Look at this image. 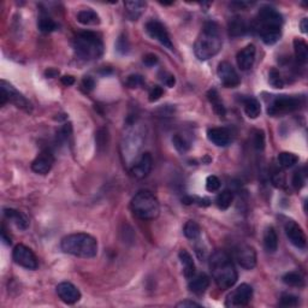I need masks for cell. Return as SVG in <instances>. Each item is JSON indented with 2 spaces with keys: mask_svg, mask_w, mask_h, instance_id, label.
<instances>
[{
  "mask_svg": "<svg viewBox=\"0 0 308 308\" xmlns=\"http://www.w3.org/2000/svg\"><path fill=\"white\" fill-rule=\"evenodd\" d=\"M282 26V15L271 6L261 7L253 22V29L266 45H273L281 39Z\"/></svg>",
  "mask_w": 308,
  "mask_h": 308,
  "instance_id": "cell-1",
  "label": "cell"
},
{
  "mask_svg": "<svg viewBox=\"0 0 308 308\" xmlns=\"http://www.w3.org/2000/svg\"><path fill=\"white\" fill-rule=\"evenodd\" d=\"M209 270L215 284L222 290L230 289L237 282L239 274L231 257L225 251H215L209 257Z\"/></svg>",
  "mask_w": 308,
  "mask_h": 308,
  "instance_id": "cell-2",
  "label": "cell"
},
{
  "mask_svg": "<svg viewBox=\"0 0 308 308\" xmlns=\"http://www.w3.org/2000/svg\"><path fill=\"white\" fill-rule=\"evenodd\" d=\"M222 35L215 22H206L194 45V53L200 60L211 59L222 50Z\"/></svg>",
  "mask_w": 308,
  "mask_h": 308,
  "instance_id": "cell-3",
  "label": "cell"
},
{
  "mask_svg": "<svg viewBox=\"0 0 308 308\" xmlns=\"http://www.w3.org/2000/svg\"><path fill=\"white\" fill-rule=\"evenodd\" d=\"M60 248L64 253L70 256L91 259L98 254V242L91 235L77 232L64 237L60 242Z\"/></svg>",
  "mask_w": 308,
  "mask_h": 308,
  "instance_id": "cell-4",
  "label": "cell"
},
{
  "mask_svg": "<svg viewBox=\"0 0 308 308\" xmlns=\"http://www.w3.org/2000/svg\"><path fill=\"white\" fill-rule=\"evenodd\" d=\"M74 49L81 59H98V58L102 57L103 53V39L98 33L82 32L75 36Z\"/></svg>",
  "mask_w": 308,
  "mask_h": 308,
  "instance_id": "cell-5",
  "label": "cell"
},
{
  "mask_svg": "<svg viewBox=\"0 0 308 308\" xmlns=\"http://www.w3.org/2000/svg\"><path fill=\"white\" fill-rule=\"evenodd\" d=\"M131 211L142 220H153L160 213L158 199L148 190H140L130 204Z\"/></svg>",
  "mask_w": 308,
  "mask_h": 308,
  "instance_id": "cell-6",
  "label": "cell"
},
{
  "mask_svg": "<svg viewBox=\"0 0 308 308\" xmlns=\"http://www.w3.org/2000/svg\"><path fill=\"white\" fill-rule=\"evenodd\" d=\"M305 105V99L298 95H279L268 105L267 113L272 117H281L300 110Z\"/></svg>",
  "mask_w": 308,
  "mask_h": 308,
  "instance_id": "cell-7",
  "label": "cell"
},
{
  "mask_svg": "<svg viewBox=\"0 0 308 308\" xmlns=\"http://www.w3.org/2000/svg\"><path fill=\"white\" fill-rule=\"evenodd\" d=\"M1 93H0V105L4 106L6 103H11L16 106V107L22 108L26 112L32 111V105L28 102L26 98L23 97L17 89L13 88L10 83L6 81H1Z\"/></svg>",
  "mask_w": 308,
  "mask_h": 308,
  "instance_id": "cell-8",
  "label": "cell"
},
{
  "mask_svg": "<svg viewBox=\"0 0 308 308\" xmlns=\"http://www.w3.org/2000/svg\"><path fill=\"white\" fill-rule=\"evenodd\" d=\"M12 257L16 264L27 268V270H36L39 267L38 257H36L34 252L24 245L16 246L13 249Z\"/></svg>",
  "mask_w": 308,
  "mask_h": 308,
  "instance_id": "cell-9",
  "label": "cell"
},
{
  "mask_svg": "<svg viewBox=\"0 0 308 308\" xmlns=\"http://www.w3.org/2000/svg\"><path fill=\"white\" fill-rule=\"evenodd\" d=\"M253 298V288L248 284H241L226 298V307L247 306Z\"/></svg>",
  "mask_w": 308,
  "mask_h": 308,
  "instance_id": "cell-10",
  "label": "cell"
},
{
  "mask_svg": "<svg viewBox=\"0 0 308 308\" xmlns=\"http://www.w3.org/2000/svg\"><path fill=\"white\" fill-rule=\"evenodd\" d=\"M146 32L147 34L151 36V38L154 39V40L159 41L164 47L169 50H173V44L170 39L169 32L166 30V28L164 27V24H161L159 21H155V19H152V21L147 22L146 23Z\"/></svg>",
  "mask_w": 308,
  "mask_h": 308,
  "instance_id": "cell-11",
  "label": "cell"
},
{
  "mask_svg": "<svg viewBox=\"0 0 308 308\" xmlns=\"http://www.w3.org/2000/svg\"><path fill=\"white\" fill-rule=\"evenodd\" d=\"M218 77H219L222 85L225 88H236L240 86L241 78L237 74V71L235 70L234 66L231 65L229 61H222L219 63L217 69Z\"/></svg>",
  "mask_w": 308,
  "mask_h": 308,
  "instance_id": "cell-12",
  "label": "cell"
},
{
  "mask_svg": "<svg viewBox=\"0 0 308 308\" xmlns=\"http://www.w3.org/2000/svg\"><path fill=\"white\" fill-rule=\"evenodd\" d=\"M284 230L291 245H294L296 248L300 249L306 248V235H305L304 230H302V228L298 223L294 222V220H288L284 225Z\"/></svg>",
  "mask_w": 308,
  "mask_h": 308,
  "instance_id": "cell-13",
  "label": "cell"
},
{
  "mask_svg": "<svg viewBox=\"0 0 308 308\" xmlns=\"http://www.w3.org/2000/svg\"><path fill=\"white\" fill-rule=\"evenodd\" d=\"M236 260L245 270H253L257 265V252L252 246L241 245L236 249Z\"/></svg>",
  "mask_w": 308,
  "mask_h": 308,
  "instance_id": "cell-14",
  "label": "cell"
},
{
  "mask_svg": "<svg viewBox=\"0 0 308 308\" xmlns=\"http://www.w3.org/2000/svg\"><path fill=\"white\" fill-rule=\"evenodd\" d=\"M53 164H54V156H53L51 151L45 150L33 161L32 170L38 175H47L51 171Z\"/></svg>",
  "mask_w": 308,
  "mask_h": 308,
  "instance_id": "cell-15",
  "label": "cell"
},
{
  "mask_svg": "<svg viewBox=\"0 0 308 308\" xmlns=\"http://www.w3.org/2000/svg\"><path fill=\"white\" fill-rule=\"evenodd\" d=\"M57 294L61 301L65 302V304L68 305L76 304V302L80 301L81 299L80 290H78L74 284H71V283L69 282H63L60 283V284H58Z\"/></svg>",
  "mask_w": 308,
  "mask_h": 308,
  "instance_id": "cell-16",
  "label": "cell"
},
{
  "mask_svg": "<svg viewBox=\"0 0 308 308\" xmlns=\"http://www.w3.org/2000/svg\"><path fill=\"white\" fill-rule=\"evenodd\" d=\"M153 166V159L151 153H142L141 156L137 159V161L134 164L133 169H131V173L135 176L136 178L139 180H142V178L147 177L150 175L151 170H152Z\"/></svg>",
  "mask_w": 308,
  "mask_h": 308,
  "instance_id": "cell-17",
  "label": "cell"
},
{
  "mask_svg": "<svg viewBox=\"0 0 308 308\" xmlns=\"http://www.w3.org/2000/svg\"><path fill=\"white\" fill-rule=\"evenodd\" d=\"M256 54H257V49L254 45H247L245 49H242L241 51L237 53V65L241 70L243 71H247V70L252 69L254 65V61H256Z\"/></svg>",
  "mask_w": 308,
  "mask_h": 308,
  "instance_id": "cell-18",
  "label": "cell"
},
{
  "mask_svg": "<svg viewBox=\"0 0 308 308\" xmlns=\"http://www.w3.org/2000/svg\"><path fill=\"white\" fill-rule=\"evenodd\" d=\"M207 137L212 144L218 147H225L230 145L231 135L225 128H212L207 131Z\"/></svg>",
  "mask_w": 308,
  "mask_h": 308,
  "instance_id": "cell-19",
  "label": "cell"
},
{
  "mask_svg": "<svg viewBox=\"0 0 308 308\" xmlns=\"http://www.w3.org/2000/svg\"><path fill=\"white\" fill-rule=\"evenodd\" d=\"M209 287V278L205 273H199L193 276L189 282V289L195 295H203Z\"/></svg>",
  "mask_w": 308,
  "mask_h": 308,
  "instance_id": "cell-20",
  "label": "cell"
},
{
  "mask_svg": "<svg viewBox=\"0 0 308 308\" xmlns=\"http://www.w3.org/2000/svg\"><path fill=\"white\" fill-rule=\"evenodd\" d=\"M4 214L7 219L11 220V222L15 224L18 229H21V230H27L28 226H29V220H28V218L19 211H16V209L12 208H5Z\"/></svg>",
  "mask_w": 308,
  "mask_h": 308,
  "instance_id": "cell-21",
  "label": "cell"
},
{
  "mask_svg": "<svg viewBox=\"0 0 308 308\" xmlns=\"http://www.w3.org/2000/svg\"><path fill=\"white\" fill-rule=\"evenodd\" d=\"M243 108H245L246 114L252 119H256L261 113V105L259 100L253 97H247L243 99Z\"/></svg>",
  "mask_w": 308,
  "mask_h": 308,
  "instance_id": "cell-22",
  "label": "cell"
},
{
  "mask_svg": "<svg viewBox=\"0 0 308 308\" xmlns=\"http://www.w3.org/2000/svg\"><path fill=\"white\" fill-rule=\"evenodd\" d=\"M178 257H180L181 264L183 266L184 276H186L187 279H190L195 274V264L193 257L190 256L186 249H182Z\"/></svg>",
  "mask_w": 308,
  "mask_h": 308,
  "instance_id": "cell-23",
  "label": "cell"
},
{
  "mask_svg": "<svg viewBox=\"0 0 308 308\" xmlns=\"http://www.w3.org/2000/svg\"><path fill=\"white\" fill-rule=\"evenodd\" d=\"M264 247L267 253H274L278 249V235L272 226H268L264 232Z\"/></svg>",
  "mask_w": 308,
  "mask_h": 308,
  "instance_id": "cell-24",
  "label": "cell"
},
{
  "mask_svg": "<svg viewBox=\"0 0 308 308\" xmlns=\"http://www.w3.org/2000/svg\"><path fill=\"white\" fill-rule=\"evenodd\" d=\"M127 16L130 21H136L144 13L146 9V2L144 1H127L124 4Z\"/></svg>",
  "mask_w": 308,
  "mask_h": 308,
  "instance_id": "cell-25",
  "label": "cell"
},
{
  "mask_svg": "<svg viewBox=\"0 0 308 308\" xmlns=\"http://www.w3.org/2000/svg\"><path fill=\"white\" fill-rule=\"evenodd\" d=\"M77 21L83 26H97L100 23V17L94 10L87 9L77 13Z\"/></svg>",
  "mask_w": 308,
  "mask_h": 308,
  "instance_id": "cell-26",
  "label": "cell"
},
{
  "mask_svg": "<svg viewBox=\"0 0 308 308\" xmlns=\"http://www.w3.org/2000/svg\"><path fill=\"white\" fill-rule=\"evenodd\" d=\"M248 32V26L242 17H234L229 22V34L231 36L245 35Z\"/></svg>",
  "mask_w": 308,
  "mask_h": 308,
  "instance_id": "cell-27",
  "label": "cell"
},
{
  "mask_svg": "<svg viewBox=\"0 0 308 308\" xmlns=\"http://www.w3.org/2000/svg\"><path fill=\"white\" fill-rule=\"evenodd\" d=\"M294 51H295V57L298 63L306 64L308 59V46L304 40L295 39L294 40Z\"/></svg>",
  "mask_w": 308,
  "mask_h": 308,
  "instance_id": "cell-28",
  "label": "cell"
},
{
  "mask_svg": "<svg viewBox=\"0 0 308 308\" xmlns=\"http://www.w3.org/2000/svg\"><path fill=\"white\" fill-rule=\"evenodd\" d=\"M283 282L285 283L287 285H290V287H296V288H301L305 285V278L299 271H291V272L285 273L283 276Z\"/></svg>",
  "mask_w": 308,
  "mask_h": 308,
  "instance_id": "cell-29",
  "label": "cell"
},
{
  "mask_svg": "<svg viewBox=\"0 0 308 308\" xmlns=\"http://www.w3.org/2000/svg\"><path fill=\"white\" fill-rule=\"evenodd\" d=\"M207 97H208V100L211 102L212 106H213V110H214L215 113H217L218 116H220V117L225 116V107H224V105H223L222 100H220L218 92L215 91V89H212V91L208 92Z\"/></svg>",
  "mask_w": 308,
  "mask_h": 308,
  "instance_id": "cell-30",
  "label": "cell"
},
{
  "mask_svg": "<svg viewBox=\"0 0 308 308\" xmlns=\"http://www.w3.org/2000/svg\"><path fill=\"white\" fill-rule=\"evenodd\" d=\"M299 161V156L290 152H282L278 155V164L283 169H290L295 166Z\"/></svg>",
  "mask_w": 308,
  "mask_h": 308,
  "instance_id": "cell-31",
  "label": "cell"
},
{
  "mask_svg": "<svg viewBox=\"0 0 308 308\" xmlns=\"http://www.w3.org/2000/svg\"><path fill=\"white\" fill-rule=\"evenodd\" d=\"M38 28L39 30H40L41 33H52L54 32L55 29H57L58 26L57 23H55L54 21L51 17H49L47 15H41L40 17H39V21H38Z\"/></svg>",
  "mask_w": 308,
  "mask_h": 308,
  "instance_id": "cell-32",
  "label": "cell"
},
{
  "mask_svg": "<svg viewBox=\"0 0 308 308\" xmlns=\"http://www.w3.org/2000/svg\"><path fill=\"white\" fill-rule=\"evenodd\" d=\"M232 201H234V194L230 190H224L215 199V204L220 209H228L231 206Z\"/></svg>",
  "mask_w": 308,
  "mask_h": 308,
  "instance_id": "cell-33",
  "label": "cell"
},
{
  "mask_svg": "<svg viewBox=\"0 0 308 308\" xmlns=\"http://www.w3.org/2000/svg\"><path fill=\"white\" fill-rule=\"evenodd\" d=\"M183 232L186 235V237H188L189 240H197L201 235L200 225L197 222H194V220H189L184 225Z\"/></svg>",
  "mask_w": 308,
  "mask_h": 308,
  "instance_id": "cell-34",
  "label": "cell"
},
{
  "mask_svg": "<svg viewBox=\"0 0 308 308\" xmlns=\"http://www.w3.org/2000/svg\"><path fill=\"white\" fill-rule=\"evenodd\" d=\"M271 181H272L273 186L277 188H284L287 180H285V173L279 167H274L271 171Z\"/></svg>",
  "mask_w": 308,
  "mask_h": 308,
  "instance_id": "cell-35",
  "label": "cell"
},
{
  "mask_svg": "<svg viewBox=\"0 0 308 308\" xmlns=\"http://www.w3.org/2000/svg\"><path fill=\"white\" fill-rule=\"evenodd\" d=\"M268 82L270 85L274 87V88H283L284 87V81L281 76V72L277 69H271L270 74H268Z\"/></svg>",
  "mask_w": 308,
  "mask_h": 308,
  "instance_id": "cell-36",
  "label": "cell"
},
{
  "mask_svg": "<svg viewBox=\"0 0 308 308\" xmlns=\"http://www.w3.org/2000/svg\"><path fill=\"white\" fill-rule=\"evenodd\" d=\"M306 177H307V173L306 170L301 169L298 170L293 176V186L295 187V189H301L302 187L305 186V182H306Z\"/></svg>",
  "mask_w": 308,
  "mask_h": 308,
  "instance_id": "cell-37",
  "label": "cell"
},
{
  "mask_svg": "<svg viewBox=\"0 0 308 308\" xmlns=\"http://www.w3.org/2000/svg\"><path fill=\"white\" fill-rule=\"evenodd\" d=\"M172 142H173V146H175V148L178 151V152L184 153V152H187V151L189 150L188 142H187L186 140H184L181 135H175V136H173Z\"/></svg>",
  "mask_w": 308,
  "mask_h": 308,
  "instance_id": "cell-38",
  "label": "cell"
},
{
  "mask_svg": "<svg viewBox=\"0 0 308 308\" xmlns=\"http://www.w3.org/2000/svg\"><path fill=\"white\" fill-rule=\"evenodd\" d=\"M281 305L284 307H296L299 305V299L291 294H283L281 296Z\"/></svg>",
  "mask_w": 308,
  "mask_h": 308,
  "instance_id": "cell-39",
  "label": "cell"
},
{
  "mask_svg": "<svg viewBox=\"0 0 308 308\" xmlns=\"http://www.w3.org/2000/svg\"><path fill=\"white\" fill-rule=\"evenodd\" d=\"M220 188V181L217 176H208L206 180V189L208 192L214 193Z\"/></svg>",
  "mask_w": 308,
  "mask_h": 308,
  "instance_id": "cell-40",
  "label": "cell"
},
{
  "mask_svg": "<svg viewBox=\"0 0 308 308\" xmlns=\"http://www.w3.org/2000/svg\"><path fill=\"white\" fill-rule=\"evenodd\" d=\"M253 144L254 147L257 148V151H262L265 147V135L262 131L257 130L254 135V140H253Z\"/></svg>",
  "mask_w": 308,
  "mask_h": 308,
  "instance_id": "cell-41",
  "label": "cell"
},
{
  "mask_svg": "<svg viewBox=\"0 0 308 308\" xmlns=\"http://www.w3.org/2000/svg\"><path fill=\"white\" fill-rule=\"evenodd\" d=\"M164 94V91L163 88H161L160 86H153L152 88H151L150 91V94H148V99H150V102H156V100L160 99L161 97H163Z\"/></svg>",
  "mask_w": 308,
  "mask_h": 308,
  "instance_id": "cell-42",
  "label": "cell"
},
{
  "mask_svg": "<svg viewBox=\"0 0 308 308\" xmlns=\"http://www.w3.org/2000/svg\"><path fill=\"white\" fill-rule=\"evenodd\" d=\"M142 85H144V78L140 75H131V76L128 77L127 86L130 87V88H136V87Z\"/></svg>",
  "mask_w": 308,
  "mask_h": 308,
  "instance_id": "cell-43",
  "label": "cell"
},
{
  "mask_svg": "<svg viewBox=\"0 0 308 308\" xmlns=\"http://www.w3.org/2000/svg\"><path fill=\"white\" fill-rule=\"evenodd\" d=\"M116 47H117V51L120 52V53H123V54L128 52V50H129V44H128L127 38H125L124 35H120V36H119L118 40H117Z\"/></svg>",
  "mask_w": 308,
  "mask_h": 308,
  "instance_id": "cell-44",
  "label": "cell"
},
{
  "mask_svg": "<svg viewBox=\"0 0 308 308\" xmlns=\"http://www.w3.org/2000/svg\"><path fill=\"white\" fill-rule=\"evenodd\" d=\"M107 139H108V133L106 129H100V130L97 133V144L99 147H102V146H105L106 144H107Z\"/></svg>",
  "mask_w": 308,
  "mask_h": 308,
  "instance_id": "cell-45",
  "label": "cell"
},
{
  "mask_svg": "<svg viewBox=\"0 0 308 308\" xmlns=\"http://www.w3.org/2000/svg\"><path fill=\"white\" fill-rule=\"evenodd\" d=\"M82 87L86 89V92H91L93 91L95 87L94 80L91 76H86L82 81Z\"/></svg>",
  "mask_w": 308,
  "mask_h": 308,
  "instance_id": "cell-46",
  "label": "cell"
},
{
  "mask_svg": "<svg viewBox=\"0 0 308 308\" xmlns=\"http://www.w3.org/2000/svg\"><path fill=\"white\" fill-rule=\"evenodd\" d=\"M176 306L178 308H187V307H201V305L195 301H190V300H184V301L180 302V304H177Z\"/></svg>",
  "mask_w": 308,
  "mask_h": 308,
  "instance_id": "cell-47",
  "label": "cell"
},
{
  "mask_svg": "<svg viewBox=\"0 0 308 308\" xmlns=\"http://www.w3.org/2000/svg\"><path fill=\"white\" fill-rule=\"evenodd\" d=\"M161 81H163L164 85L167 87H173L176 83L175 76H172V75H170V74H165V76L161 77Z\"/></svg>",
  "mask_w": 308,
  "mask_h": 308,
  "instance_id": "cell-48",
  "label": "cell"
},
{
  "mask_svg": "<svg viewBox=\"0 0 308 308\" xmlns=\"http://www.w3.org/2000/svg\"><path fill=\"white\" fill-rule=\"evenodd\" d=\"M144 63L146 64V65L152 66L154 65V64L158 63V58H156V55H154V54H147L146 57H144Z\"/></svg>",
  "mask_w": 308,
  "mask_h": 308,
  "instance_id": "cell-49",
  "label": "cell"
},
{
  "mask_svg": "<svg viewBox=\"0 0 308 308\" xmlns=\"http://www.w3.org/2000/svg\"><path fill=\"white\" fill-rule=\"evenodd\" d=\"M61 83H63L64 86L69 87V86H72L75 83V77L74 76H70V75H66V76H63L60 78Z\"/></svg>",
  "mask_w": 308,
  "mask_h": 308,
  "instance_id": "cell-50",
  "label": "cell"
},
{
  "mask_svg": "<svg viewBox=\"0 0 308 308\" xmlns=\"http://www.w3.org/2000/svg\"><path fill=\"white\" fill-rule=\"evenodd\" d=\"M300 28H301V32L304 33V34H306L307 29H308V19L307 18L302 19L301 23H300Z\"/></svg>",
  "mask_w": 308,
  "mask_h": 308,
  "instance_id": "cell-51",
  "label": "cell"
},
{
  "mask_svg": "<svg viewBox=\"0 0 308 308\" xmlns=\"http://www.w3.org/2000/svg\"><path fill=\"white\" fill-rule=\"evenodd\" d=\"M58 75H59V71L55 69H49L46 71V76L50 77V78H53V77H57Z\"/></svg>",
  "mask_w": 308,
  "mask_h": 308,
  "instance_id": "cell-52",
  "label": "cell"
}]
</instances>
